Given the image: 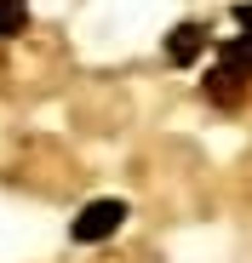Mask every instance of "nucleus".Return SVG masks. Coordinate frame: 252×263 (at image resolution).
I'll list each match as a JSON object with an SVG mask.
<instances>
[{
  "label": "nucleus",
  "instance_id": "f257e3e1",
  "mask_svg": "<svg viewBox=\"0 0 252 263\" xmlns=\"http://www.w3.org/2000/svg\"><path fill=\"white\" fill-rule=\"evenodd\" d=\"M120 223H126V200H92V206H80V212H75L69 235H75L80 246H98V240H109Z\"/></svg>",
  "mask_w": 252,
  "mask_h": 263
},
{
  "label": "nucleus",
  "instance_id": "f03ea898",
  "mask_svg": "<svg viewBox=\"0 0 252 263\" xmlns=\"http://www.w3.org/2000/svg\"><path fill=\"white\" fill-rule=\"evenodd\" d=\"M201 52H206V23H178L166 34V58L172 63H195Z\"/></svg>",
  "mask_w": 252,
  "mask_h": 263
},
{
  "label": "nucleus",
  "instance_id": "7ed1b4c3",
  "mask_svg": "<svg viewBox=\"0 0 252 263\" xmlns=\"http://www.w3.org/2000/svg\"><path fill=\"white\" fill-rule=\"evenodd\" d=\"M23 23H29V6H23V0H0V40L17 34Z\"/></svg>",
  "mask_w": 252,
  "mask_h": 263
}]
</instances>
